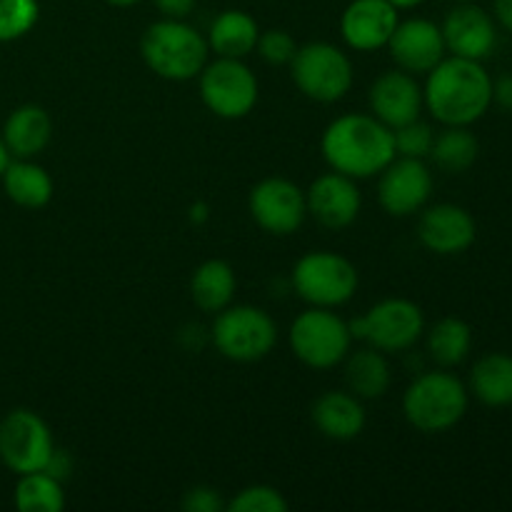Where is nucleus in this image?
Instances as JSON below:
<instances>
[{"mask_svg": "<svg viewBox=\"0 0 512 512\" xmlns=\"http://www.w3.org/2000/svg\"><path fill=\"white\" fill-rule=\"evenodd\" d=\"M425 108L443 125H473L493 105V78L480 60L443 58L428 73Z\"/></svg>", "mask_w": 512, "mask_h": 512, "instance_id": "nucleus-1", "label": "nucleus"}, {"mask_svg": "<svg viewBox=\"0 0 512 512\" xmlns=\"http://www.w3.org/2000/svg\"><path fill=\"white\" fill-rule=\"evenodd\" d=\"M320 150L335 173L353 180L373 178L395 158L393 130L373 113H345L325 128Z\"/></svg>", "mask_w": 512, "mask_h": 512, "instance_id": "nucleus-2", "label": "nucleus"}, {"mask_svg": "<svg viewBox=\"0 0 512 512\" xmlns=\"http://www.w3.org/2000/svg\"><path fill=\"white\" fill-rule=\"evenodd\" d=\"M208 40L185 20L163 18L148 25L140 38V55L158 78L185 83L198 78L208 63Z\"/></svg>", "mask_w": 512, "mask_h": 512, "instance_id": "nucleus-3", "label": "nucleus"}, {"mask_svg": "<svg viewBox=\"0 0 512 512\" xmlns=\"http://www.w3.org/2000/svg\"><path fill=\"white\" fill-rule=\"evenodd\" d=\"M468 413V388L453 373L433 370L408 385L403 395V415L420 433H445Z\"/></svg>", "mask_w": 512, "mask_h": 512, "instance_id": "nucleus-4", "label": "nucleus"}, {"mask_svg": "<svg viewBox=\"0 0 512 512\" xmlns=\"http://www.w3.org/2000/svg\"><path fill=\"white\" fill-rule=\"evenodd\" d=\"M213 343L223 358L233 363H258L273 353L278 343V325L255 305H228L215 313Z\"/></svg>", "mask_w": 512, "mask_h": 512, "instance_id": "nucleus-5", "label": "nucleus"}, {"mask_svg": "<svg viewBox=\"0 0 512 512\" xmlns=\"http://www.w3.org/2000/svg\"><path fill=\"white\" fill-rule=\"evenodd\" d=\"M293 83L305 98L315 103H338L353 88V63L348 55L333 43L298 45L290 60Z\"/></svg>", "mask_w": 512, "mask_h": 512, "instance_id": "nucleus-6", "label": "nucleus"}, {"mask_svg": "<svg viewBox=\"0 0 512 512\" xmlns=\"http://www.w3.org/2000/svg\"><path fill=\"white\" fill-rule=\"evenodd\" d=\"M353 343L350 325L333 308H313L300 313L290 325V348L295 358L313 370H330L345 360Z\"/></svg>", "mask_w": 512, "mask_h": 512, "instance_id": "nucleus-7", "label": "nucleus"}, {"mask_svg": "<svg viewBox=\"0 0 512 512\" xmlns=\"http://www.w3.org/2000/svg\"><path fill=\"white\" fill-rule=\"evenodd\" d=\"M293 288L313 308H338L358 290V270L333 250H313L295 263Z\"/></svg>", "mask_w": 512, "mask_h": 512, "instance_id": "nucleus-8", "label": "nucleus"}, {"mask_svg": "<svg viewBox=\"0 0 512 512\" xmlns=\"http://www.w3.org/2000/svg\"><path fill=\"white\" fill-rule=\"evenodd\" d=\"M205 108L223 120H240L258 103V78L238 58H215L198 75Z\"/></svg>", "mask_w": 512, "mask_h": 512, "instance_id": "nucleus-9", "label": "nucleus"}, {"mask_svg": "<svg viewBox=\"0 0 512 512\" xmlns=\"http://www.w3.org/2000/svg\"><path fill=\"white\" fill-rule=\"evenodd\" d=\"M425 330V318L420 305L405 298H388L375 303L368 313L350 323L353 338L383 350V353H403L413 348Z\"/></svg>", "mask_w": 512, "mask_h": 512, "instance_id": "nucleus-10", "label": "nucleus"}, {"mask_svg": "<svg viewBox=\"0 0 512 512\" xmlns=\"http://www.w3.org/2000/svg\"><path fill=\"white\" fill-rule=\"evenodd\" d=\"M53 453V435L38 413L18 408L0 420V460L15 475L45 470Z\"/></svg>", "mask_w": 512, "mask_h": 512, "instance_id": "nucleus-11", "label": "nucleus"}, {"mask_svg": "<svg viewBox=\"0 0 512 512\" xmlns=\"http://www.w3.org/2000/svg\"><path fill=\"white\" fill-rule=\"evenodd\" d=\"M248 210L255 225L270 235H293L308 218L305 190L285 178H265L250 190Z\"/></svg>", "mask_w": 512, "mask_h": 512, "instance_id": "nucleus-12", "label": "nucleus"}, {"mask_svg": "<svg viewBox=\"0 0 512 512\" xmlns=\"http://www.w3.org/2000/svg\"><path fill=\"white\" fill-rule=\"evenodd\" d=\"M378 175V200L393 218L420 213L433 193V173L420 158L395 155Z\"/></svg>", "mask_w": 512, "mask_h": 512, "instance_id": "nucleus-13", "label": "nucleus"}, {"mask_svg": "<svg viewBox=\"0 0 512 512\" xmlns=\"http://www.w3.org/2000/svg\"><path fill=\"white\" fill-rule=\"evenodd\" d=\"M385 48L390 50V58L400 70L413 75H428L448 50L440 25L425 18L400 20Z\"/></svg>", "mask_w": 512, "mask_h": 512, "instance_id": "nucleus-14", "label": "nucleus"}, {"mask_svg": "<svg viewBox=\"0 0 512 512\" xmlns=\"http://www.w3.org/2000/svg\"><path fill=\"white\" fill-rule=\"evenodd\" d=\"M445 38V48L458 58L488 60L498 48V28L490 13H485L475 3H460L445 15L440 25Z\"/></svg>", "mask_w": 512, "mask_h": 512, "instance_id": "nucleus-15", "label": "nucleus"}, {"mask_svg": "<svg viewBox=\"0 0 512 512\" xmlns=\"http://www.w3.org/2000/svg\"><path fill=\"white\" fill-rule=\"evenodd\" d=\"M368 103L370 113L393 130L398 125L420 118V110L425 105L423 85L418 83V78L413 73H405L400 68L385 70L370 85Z\"/></svg>", "mask_w": 512, "mask_h": 512, "instance_id": "nucleus-16", "label": "nucleus"}, {"mask_svg": "<svg viewBox=\"0 0 512 512\" xmlns=\"http://www.w3.org/2000/svg\"><path fill=\"white\" fill-rule=\"evenodd\" d=\"M305 200H308V215H313L328 230H343L353 225L363 208L358 183L335 170L315 178L313 185L305 190Z\"/></svg>", "mask_w": 512, "mask_h": 512, "instance_id": "nucleus-17", "label": "nucleus"}, {"mask_svg": "<svg viewBox=\"0 0 512 512\" xmlns=\"http://www.w3.org/2000/svg\"><path fill=\"white\" fill-rule=\"evenodd\" d=\"M398 23V8L388 0H350L340 15V35L348 48L373 53L388 45Z\"/></svg>", "mask_w": 512, "mask_h": 512, "instance_id": "nucleus-18", "label": "nucleus"}, {"mask_svg": "<svg viewBox=\"0 0 512 512\" xmlns=\"http://www.w3.org/2000/svg\"><path fill=\"white\" fill-rule=\"evenodd\" d=\"M478 238L475 218L455 203L430 205L420 213L418 240L435 255H460Z\"/></svg>", "mask_w": 512, "mask_h": 512, "instance_id": "nucleus-19", "label": "nucleus"}, {"mask_svg": "<svg viewBox=\"0 0 512 512\" xmlns=\"http://www.w3.org/2000/svg\"><path fill=\"white\" fill-rule=\"evenodd\" d=\"M310 418L325 438L348 443L358 438L365 428L363 400L350 390H328L313 403Z\"/></svg>", "mask_w": 512, "mask_h": 512, "instance_id": "nucleus-20", "label": "nucleus"}, {"mask_svg": "<svg viewBox=\"0 0 512 512\" xmlns=\"http://www.w3.org/2000/svg\"><path fill=\"white\" fill-rule=\"evenodd\" d=\"M0 135L13 158H35L53 138V120L45 108L25 103L8 115Z\"/></svg>", "mask_w": 512, "mask_h": 512, "instance_id": "nucleus-21", "label": "nucleus"}, {"mask_svg": "<svg viewBox=\"0 0 512 512\" xmlns=\"http://www.w3.org/2000/svg\"><path fill=\"white\" fill-rule=\"evenodd\" d=\"M343 363L345 385L360 400H378L388 393L393 373H390V363L385 360L383 350L373 348V345L355 350V353L350 350Z\"/></svg>", "mask_w": 512, "mask_h": 512, "instance_id": "nucleus-22", "label": "nucleus"}, {"mask_svg": "<svg viewBox=\"0 0 512 512\" xmlns=\"http://www.w3.org/2000/svg\"><path fill=\"white\" fill-rule=\"evenodd\" d=\"M260 28L255 18L245 10H223L213 20L208 33V48L218 58H248L258 45Z\"/></svg>", "mask_w": 512, "mask_h": 512, "instance_id": "nucleus-23", "label": "nucleus"}, {"mask_svg": "<svg viewBox=\"0 0 512 512\" xmlns=\"http://www.w3.org/2000/svg\"><path fill=\"white\" fill-rule=\"evenodd\" d=\"M0 180H3L5 195L20 208H45L53 198V178L43 165L33 163V158L10 160Z\"/></svg>", "mask_w": 512, "mask_h": 512, "instance_id": "nucleus-24", "label": "nucleus"}, {"mask_svg": "<svg viewBox=\"0 0 512 512\" xmlns=\"http://www.w3.org/2000/svg\"><path fill=\"white\" fill-rule=\"evenodd\" d=\"M470 393L488 408L512 405V355H483L470 370Z\"/></svg>", "mask_w": 512, "mask_h": 512, "instance_id": "nucleus-25", "label": "nucleus"}, {"mask_svg": "<svg viewBox=\"0 0 512 512\" xmlns=\"http://www.w3.org/2000/svg\"><path fill=\"white\" fill-rule=\"evenodd\" d=\"M235 288V270L225 260H205L198 265L190 278V298L203 313H220L233 303Z\"/></svg>", "mask_w": 512, "mask_h": 512, "instance_id": "nucleus-26", "label": "nucleus"}, {"mask_svg": "<svg viewBox=\"0 0 512 512\" xmlns=\"http://www.w3.org/2000/svg\"><path fill=\"white\" fill-rule=\"evenodd\" d=\"M478 153L480 143L470 133L468 125H445L443 133L435 135L428 158H433V163L443 173L458 175L473 168L475 160H478Z\"/></svg>", "mask_w": 512, "mask_h": 512, "instance_id": "nucleus-27", "label": "nucleus"}, {"mask_svg": "<svg viewBox=\"0 0 512 512\" xmlns=\"http://www.w3.org/2000/svg\"><path fill=\"white\" fill-rule=\"evenodd\" d=\"M473 348V330L460 318H443L430 328L428 353L440 368L460 365Z\"/></svg>", "mask_w": 512, "mask_h": 512, "instance_id": "nucleus-28", "label": "nucleus"}, {"mask_svg": "<svg viewBox=\"0 0 512 512\" xmlns=\"http://www.w3.org/2000/svg\"><path fill=\"white\" fill-rule=\"evenodd\" d=\"M15 508L20 512H60L65 508L63 480L50 475L48 470L18 475Z\"/></svg>", "mask_w": 512, "mask_h": 512, "instance_id": "nucleus-29", "label": "nucleus"}, {"mask_svg": "<svg viewBox=\"0 0 512 512\" xmlns=\"http://www.w3.org/2000/svg\"><path fill=\"white\" fill-rule=\"evenodd\" d=\"M38 18V0H0V43H13L28 35Z\"/></svg>", "mask_w": 512, "mask_h": 512, "instance_id": "nucleus-30", "label": "nucleus"}, {"mask_svg": "<svg viewBox=\"0 0 512 512\" xmlns=\"http://www.w3.org/2000/svg\"><path fill=\"white\" fill-rule=\"evenodd\" d=\"M433 140H435L433 128H430L428 123H423L420 118L393 128L395 155H400V158L425 160L430 155V148H433Z\"/></svg>", "mask_w": 512, "mask_h": 512, "instance_id": "nucleus-31", "label": "nucleus"}, {"mask_svg": "<svg viewBox=\"0 0 512 512\" xmlns=\"http://www.w3.org/2000/svg\"><path fill=\"white\" fill-rule=\"evenodd\" d=\"M230 512H285L288 510V500L283 498L278 488L270 485H250V488L240 490L233 500L228 503Z\"/></svg>", "mask_w": 512, "mask_h": 512, "instance_id": "nucleus-32", "label": "nucleus"}, {"mask_svg": "<svg viewBox=\"0 0 512 512\" xmlns=\"http://www.w3.org/2000/svg\"><path fill=\"white\" fill-rule=\"evenodd\" d=\"M260 58L268 65H290L298 43H295L293 35L283 28H270L265 33L258 35V45H255Z\"/></svg>", "mask_w": 512, "mask_h": 512, "instance_id": "nucleus-33", "label": "nucleus"}, {"mask_svg": "<svg viewBox=\"0 0 512 512\" xmlns=\"http://www.w3.org/2000/svg\"><path fill=\"white\" fill-rule=\"evenodd\" d=\"M183 510L185 512H223L228 510V503L220 498V493L208 485H195L183 495Z\"/></svg>", "mask_w": 512, "mask_h": 512, "instance_id": "nucleus-34", "label": "nucleus"}, {"mask_svg": "<svg viewBox=\"0 0 512 512\" xmlns=\"http://www.w3.org/2000/svg\"><path fill=\"white\" fill-rule=\"evenodd\" d=\"M153 3H155V8L160 10V15H163V18L185 20L195 10L198 0H153Z\"/></svg>", "mask_w": 512, "mask_h": 512, "instance_id": "nucleus-35", "label": "nucleus"}, {"mask_svg": "<svg viewBox=\"0 0 512 512\" xmlns=\"http://www.w3.org/2000/svg\"><path fill=\"white\" fill-rule=\"evenodd\" d=\"M493 100L505 105V108H512V78H503L493 83Z\"/></svg>", "mask_w": 512, "mask_h": 512, "instance_id": "nucleus-36", "label": "nucleus"}, {"mask_svg": "<svg viewBox=\"0 0 512 512\" xmlns=\"http://www.w3.org/2000/svg\"><path fill=\"white\" fill-rule=\"evenodd\" d=\"M495 20L503 25L508 33H512V0H493Z\"/></svg>", "mask_w": 512, "mask_h": 512, "instance_id": "nucleus-37", "label": "nucleus"}, {"mask_svg": "<svg viewBox=\"0 0 512 512\" xmlns=\"http://www.w3.org/2000/svg\"><path fill=\"white\" fill-rule=\"evenodd\" d=\"M10 160H13V155H10V150L5 148V140H3V135H0V175L5 173V168H8Z\"/></svg>", "mask_w": 512, "mask_h": 512, "instance_id": "nucleus-38", "label": "nucleus"}, {"mask_svg": "<svg viewBox=\"0 0 512 512\" xmlns=\"http://www.w3.org/2000/svg\"><path fill=\"white\" fill-rule=\"evenodd\" d=\"M388 3H393L398 10H410V8H418L423 0H388Z\"/></svg>", "mask_w": 512, "mask_h": 512, "instance_id": "nucleus-39", "label": "nucleus"}, {"mask_svg": "<svg viewBox=\"0 0 512 512\" xmlns=\"http://www.w3.org/2000/svg\"><path fill=\"white\" fill-rule=\"evenodd\" d=\"M108 5H113V8H130V5L140 3V0H105Z\"/></svg>", "mask_w": 512, "mask_h": 512, "instance_id": "nucleus-40", "label": "nucleus"}, {"mask_svg": "<svg viewBox=\"0 0 512 512\" xmlns=\"http://www.w3.org/2000/svg\"><path fill=\"white\" fill-rule=\"evenodd\" d=\"M458 3H475V0H458Z\"/></svg>", "mask_w": 512, "mask_h": 512, "instance_id": "nucleus-41", "label": "nucleus"}]
</instances>
